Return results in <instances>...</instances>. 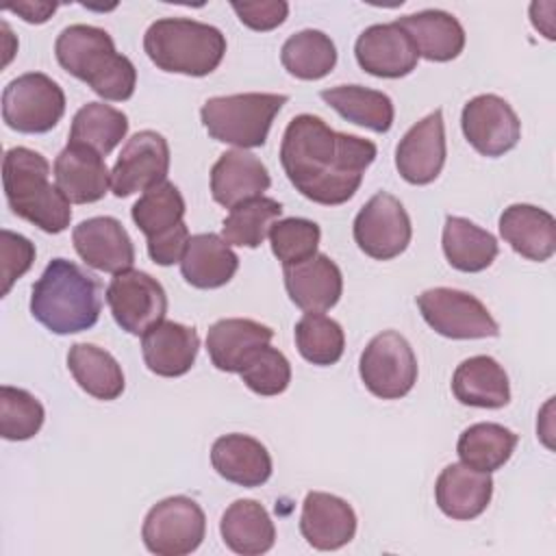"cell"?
Segmentation results:
<instances>
[{"instance_id":"cell-1","label":"cell","mask_w":556,"mask_h":556,"mask_svg":"<svg viewBox=\"0 0 556 556\" xmlns=\"http://www.w3.org/2000/svg\"><path fill=\"white\" fill-rule=\"evenodd\" d=\"M376 154L374 141L337 132L311 113L295 115L280 143V163L289 182L306 200L324 206L348 202Z\"/></svg>"},{"instance_id":"cell-2","label":"cell","mask_w":556,"mask_h":556,"mask_svg":"<svg viewBox=\"0 0 556 556\" xmlns=\"http://www.w3.org/2000/svg\"><path fill=\"white\" fill-rule=\"evenodd\" d=\"M100 291L93 274L67 258H52L33 285L30 313L54 334H76L100 319Z\"/></svg>"},{"instance_id":"cell-3","label":"cell","mask_w":556,"mask_h":556,"mask_svg":"<svg viewBox=\"0 0 556 556\" xmlns=\"http://www.w3.org/2000/svg\"><path fill=\"white\" fill-rule=\"evenodd\" d=\"M54 54L67 74L87 83L104 100L124 102L135 93L137 70L128 56L115 50L104 28L91 24L65 26L54 41Z\"/></svg>"},{"instance_id":"cell-4","label":"cell","mask_w":556,"mask_h":556,"mask_svg":"<svg viewBox=\"0 0 556 556\" xmlns=\"http://www.w3.org/2000/svg\"><path fill=\"white\" fill-rule=\"evenodd\" d=\"M50 163L43 154L17 146L2 159V185L9 208L43 232L59 235L70 226V200L48 180Z\"/></svg>"},{"instance_id":"cell-5","label":"cell","mask_w":556,"mask_h":556,"mask_svg":"<svg viewBox=\"0 0 556 556\" xmlns=\"http://www.w3.org/2000/svg\"><path fill=\"white\" fill-rule=\"evenodd\" d=\"M143 50L159 70L200 78L219 67L226 37L219 28L198 20L161 17L148 26Z\"/></svg>"},{"instance_id":"cell-6","label":"cell","mask_w":556,"mask_h":556,"mask_svg":"<svg viewBox=\"0 0 556 556\" xmlns=\"http://www.w3.org/2000/svg\"><path fill=\"white\" fill-rule=\"evenodd\" d=\"M285 93H232L208 98L200 117L215 141L241 150L261 148L267 141L274 117L287 104Z\"/></svg>"},{"instance_id":"cell-7","label":"cell","mask_w":556,"mask_h":556,"mask_svg":"<svg viewBox=\"0 0 556 556\" xmlns=\"http://www.w3.org/2000/svg\"><path fill=\"white\" fill-rule=\"evenodd\" d=\"M65 113V93L50 76L28 72L13 78L2 91V119L24 135L52 130Z\"/></svg>"},{"instance_id":"cell-8","label":"cell","mask_w":556,"mask_h":556,"mask_svg":"<svg viewBox=\"0 0 556 556\" xmlns=\"http://www.w3.org/2000/svg\"><path fill=\"white\" fill-rule=\"evenodd\" d=\"M204 534V510L187 495H172L156 502L141 526L143 545L156 556L191 554L202 545Z\"/></svg>"},{"instance_id":"cell-9","label":"cell","mask_w":556,"mask_h":556,"mask_svg":"<svg viewBox=\"0 0 556 556\" xmlns=\"http://www.w3.org/2000/svg\"><path fill=\"white\" fill-rule=\"evenodd\" d=\"M358 374L371 395L400 400L417 382V358L410 343L397 330H384L365 345Z\"/></svg>"},{"instance_id":"cell-10","label":"cell","mask_w":556,"mask_h":556,"mask_svg":"<svg viewBox=\"0 0 556 556\" xmlns=\"http://www.w3.org/2000/svg\"><path fill=\"white\" fill-rule=\"evenodd\" d=\"M424 321L447 339H486L500 334V324L471 293L450 287L426 289L417 295Z\"/></svg>"},{"instance_id":"cell-11","label":"cell","mask_w":556,"mask_h":556,"mask_svg":"<svg viewBox=\"0 0 556 556\" xmlns=\"http://www.w3.org/2000/svg\"><path fill=\"white\" fill-rule=\"evenodd\" d=\"M352 232L361 252L376 261H391L408 248L413 226L404 204L395 195L378 191L356 213Z\"/></svg>"},{"instance_id":"cell-12","label":"cell","mask_w":556,"mask_h":556,"mask_svg":"<svg viewBox=\"0 0 556 556\" xmlns=\"http://www.w3.org/2000/svg\"><path fill=\"white\" fill-rule=\"evenodd\" d=\"M106 304L117 326L130 334H146L167 313L163 285L141 269H126L113 276L106 287Z\"/></svg>"},{"instance_id":"cell-13","label":"cell","mask_w":556,"mask_h":556,"mask_svg":"<svg viewBox=\"0 0 556 556\" xmlns=\"http://www.w3.org/2000/svg\"><path fill=\"white\" fill-rule=\"evenodd\" d=\"M460 128L469 146L491 159L510 152L521 137V122L517 113L495 93H480L471 98L463 106Z\"/></svg>"},{"instance_id":"cell-14","label":"cell","mask_w":556,"mask_h":556,"mask_svg":"<svg viewBox=\"0 0 556 556\" xmlns=\"http://www.w3.org/2000/svg\"><path fill=\"white\" fill-rule=\"evenodd\" d=\"M169 143L156 130H139L122 148L111 169V191L128 198L167 180Z\"/></svg>"},{"instance_id":"cell-15","label":"cell","mask_w":556,"mask_h":556,"mask_svg":"<svg viewBox=\"0 0 556 556\" xmlns=\"http://www.w3.org/2000/svg\"><path fill=\"white\" fill-rule=\"evenodd\" d=\"M445 124L443 111L434 109L413 124L395 148V167L410 185H430L445 165Z\"/></svg>"},{"instance_id":"cell-16","label":"cell","mask_w":556,"mask_h":556,"mask_svg":"<svg viewBox=\"0 0 556 556\" xmlns=\"http://www.w3.org/2000/svg\"><path fill=\"white\" fill-rule=\"evenodd\" d=\"M354 54L361 70L378 78L408 76L419 61L408 33L397 22L367 26L354 43Z\"/></svg>"},{"instance_id":"cell-17","label":"cell","mask_w":556,"mask_h":556,"mask_svg":"<svg viewBox=\"0 0 556 556\" xmlns=\"http://www.w3.org/2000/svg\"><path fill=\"white\" fill-rule=\"evenodd\" d=\"M72 243L76 254L93 269L106 274H119L132 267L135 245L124 224L109 215L83 219L72 230Z\"/></svg>"},{"instance_id":"cell-18","label":"cell","mask_w":556,"mask_h":556,"mask_svg":"<svg viewBox=\"0 0 556 556\" xmlns=\"http://www.w3.org/2000/svg\"><path fill=\"white\" fill-rule=\"evenodd\" d=\"M300 532L315 549H339L356 534V513L339 495L311 491L302 502Z\"/></svg>"},{"instance_id":"cell-19","label":"cell","mask_w":556,"mask_h":556,"mask_svg":"<svg viewBox=\"0 0 556 556\" xmlns=\"http://www.w3.org/2000/svg\"><path fill=\"white\" fill-rule=\"evenodd\" d=\"M54 185L70 200V204H91L106 195L111 187V172L104 159L76 143H67L52 165Z\"/></svg>"},{"instance_id":"cell-20","label":"cell","mask_w":556,"mask_h":556,"mask_svg":"<svg viewBox=\"0 0 556 556\" xmlns=\"http://www.w3.org/2000/svg\"><path fill=\"white\" fill-rule=\"evenodd\" d=\"M269 185L271 178L263 161L241 148L224 152L211 167V195L226 208L261 198Z\"/></svg>"},{"instance_id":"cell-21","label":"cell","mask_w":556,"mask_h":556,"mask_svg":"<svg viewBox=\"0 0 556 556\" xmlns=\"http://www.w3.org/2000/svg\"><path fill=\"white\" fill-rule=\"evenodd\" d=\"M285 289L298 308L306 313H324L339 302L343 293V276L330 256L315 254L302 263L285 267Z\"/></svg>"},{"instance_id":"cell-22","label":"cell","mask_w":556,"mask_h":556,"mask_svg":"<svg viewBox=\"0 0 556 556\" xmlns=\"http://www.w3.org/2000/svg\"><path fill=\"white\" fill-rule=\"evenodd\" d=\"M493 497V478L465 463L447 465L434 484V500L443 515L458 521L480 517Z\"/></svg>"},{"instance_id":"cell-23","label":"cell","mask_w":556,"mask_h":556,"mask_svg":"<svg viewBox=\"0 0 556 556\" xmlns=\"http://www.w3.org/2000/svg\"><path fill=\"white\" fill-rule=\"evenodd\" d=\"M141 354L146 367L163 378L185 376L198 356L200 337L195 328L163 319L141 334Z\"/></svg>"},{"instance_id":"cell-24","label":"cell","mask_w":556,"mask_h":556,"mask_svg":"<svg viewBox=\"0 0 556 556\" xmlns=\"http://www.w3.org/2000/svg\"><path fill=\"white\" fill-rule=\"evenodd\" d=\"M274 339V330L245 317H226L215 321L206 334V352L219 371L239 374L245 361Z\"/></svg>"},{"instance_id":"cell-25","label":"cell","mask_w":556,"mask_h":556,"mask_svg":"<svg viewBox=\"0 0 556 556\" xmlns=\"http://www.w3.org/2000/svg\"><path fill=\"white\" fill-rule=\"evenodd\" d=\"M502 239L523 258L543 263L556 252V219L534 204H510L500 215Z\"/></svg>"},{"instance_id":"cell-26","label":"cell","mask_w":556,"mask_h":556,"mask_svg":"<svg viewBox=\"0 0 556 556\" xmlns=\"http://www.w3.org/2000/svg\"><path fill=\"white\" fill-rule=\"evenodd\" d=\"M213 469L239 486H261L271 476V456L267 447L250 434H224L211 447Z\"/></svg>"},{"instance_id":"cell-27","label":"cell","mask_w":556,"mask_h":556,"mask_svg":"<svg viewBox=\"0 0 556 556\" xmlns=\"http://www.w3.org/2000/svg\"><path fill=\"white\" fill-rule=\"evenodd\" d=\"M452 393L465 406L504 408L510 402L508 374L493 356H469L454 369Z\"/></svg>"},{"instance_id":"cell-28","label":"cell","mask_w":556,"mask_h":556,"mask_svg":"<svg viewBox=\"0 0 556 556\" xmlns=\"http://www.w3.org/2000/svg\"><path fill=\"white\" fill-rule=\"evenodd\" d=\"M410 37L419 56L447 63L465 48V28L460 22L441 9H426L395 20Z\"/></svg>"},{"instance_id":"cell-29","label":"cell","mask_w":556,"mask_h":556,"mask_svg":"<svg viewBox=\"0 0 556 556\" xmlns=\"http://www.w3.org/2000/svg\"><path fill=\"white\" fill-rule=\"evenodd\" d=\"M239 267V256L215 232L189 237L180 258L182 278L195 289H217L232 280Z\"/></svg>"},{"instance_id":"cell-30","label":"cell","mask_w":556,"mask_h":556,"mask_svg":"<svg viewBox=\"0 0 556 556\" xmlns=\"http://www.w3.org/2000/svg\"><path fill=\"white\" fill-rule=\"evenodd\" d=\"M219 534L226 547L241 556L265 554L276 543L274 521L256 500H235L222 515Z\"/></svg>"},{"instance_id":"cell-31","label":"cell","mask_w":556,"mask_h":556,"mask_svg":"<svg viewBox=\"0 0 556 556\" xmlns=\"http://www.w3.org/2000/svg\"><path fill=\"white\" fill-rule=\"evenodd\" d=\"M321 100L332 106L343 119L374 132H389L395 109L387 93L363 85H337L321 89Z\"/></svg>"},{"instance_id":"cell-32","label":"cell","mask_w":556,"mask_h":556,"mask_svg":"<svg viewBox=\"0 0 556 556\" xmlns=\"http://www.w3.org/2000/svg\"><path fill=\"white\" fill-rule=\"evenodd\" d=\"M441 245L447 263L465 274L486 269L500 252L497 239L489 230L456 215L445 217Z\"/></svg>"},{"instance_id":"cell-33","label":"cell","mask_w":556,"mask_h":556,"mask_svg":"<svg viewBox=\"0 0 556 556\" xmlns=\"http://www.w3.org/2000/svg\"><path fill=\"white\" fill-rule=\"evenodd\" d=\"M67 367L78 387L96 397L111 402L124 393V371L106 350L93 343H74L67 352Z\"/></svg>"},{"instance_id":"cell-34","label":"cell","mask_w":556,"mask_h":556,"mask_svg":"<svg viewBox=\"0 0 556 556\" xmlns=\"http://www.w3.org/2000/svg\"><path fill=\"white\" fill-rule=\"evenodd\" d=\"M517 441L519 437L510 428L493 421H480L460 432L456 454L460 463L491 473L510 460Z\"/></svg>"},{"instance_id":"cell-35","label":"cell","mask_w":556,"mask_h":556,"mask_svg":"<svg viewBox=\"0 0 556 556\" xmlns=\"http://www.w3.org/2000/svg\"><path fill=\"white\" fill-rule=\"evenodd\" d=\"M185 211L187 206L180 189L174 182L165 180L143 191V195L132 204L130 217L148 241H156L187 226L182 222Z\"/></svg>"},{"instance_id":"cell-36","label":"cell","mask_w":556,"mask_h":556,"mask_svg":"<svg viewBox=\"0 0 556 556\" xmlns=\"http://www.w3.org/2000/svg\"><path fill=\"white\" fill-rule=\"evenodd\" d=\"M128 132V117L119 109L104 102H87L80 106L72 119L70 141L76 146H85L100 156L113 152L117 143Z\"/></svg>"},{"instance_id":"cell-37","label":"cell","mask_w":556,"mask_h":556,"mask_svg":"<svg viewBox=\"0 0 556 556\" xmlns=\"http://www.w3.org/2000/svg\"><path fill=\"white\" fill-rule=\"evenodd\" d=\"M280 63L300 80H319L334 70L337 48L326 33L304 28L282 43Z\"/></svg>"},{"instance_id":"cell-38","label":"cell","mask_w":556,"mask_h":556,"mask_svg":"<svg viewBox=\"0 0 556 556\" xmlns=\"http://www.w3.org/2000/svg\"><path fill=\"white\" fill-rule=\"evenodd\" d=\"M282 204L274 198H252L230 208L228 217L222 224V239L228 245L258 248L276 217H280Z\"/></svg>"},{"instance_id":"cell-39","label":"cell","mask_w":556,"mask_h":556,"mask_svg":"<svg viewBox=\"0 0 556 556\" xmlns=\"http://www.w3.org/2000/svg\"><path fill=\"white\" fill-rule=\"evenodd\" d=\"M295 348L313 365L328 367L343 356L345 334L339 321L324 313H304L295 324Z\"/></svg>"},{"instance_id":"cell-40","label":"cell","mask_w":556,"mask_h":556,"mask_svg":"<svg viewBox=\"0 0 556 556\" xmlns=\"http://www.w3.org/2000/svg\"><path fill=\"white\" fill-rule=\"evenodd\" d=\"M46 419L41 402L26 389L0 387V437L7 441L33 439Z\"/></svg>"},{"instance_id":"cell-41","label":"cell","mask_w":556,"mask_h":556,"mask_svg":"<svg viewBox=\"0 0 556 556\" xmlns=\"http://www.w3.org/2000/svg\"><path fill=\"white\" fill-rule=\"evenodd\" d=\"M319 239H321L319 226L313 219H304V217L278 219L269 228L271 252L282 263V267L295 265L315 256Z\"/></svg>"},{"instance_id":"cell-42","label":"cell","mask_w":556,"mask_h":556,"mask_svg":"<svg viewBox=\"0 0 556 556\" xmlns=\"http://www.w3.org/2000/svg\"><path fill=\"white\" fill-rule=\"evenodd\" d=\"M239 376L250 391L271 397V395H280L282 391H287V387L291 382V365L280 350H276L267 343V345H261L245 361Z\"/></svg>"},{"instance_id":"cell-43","label":"cell","mask_w":556,"mask_h":556,"mask_svg":"<svg viewBox=\"0 0 556 556\" xmlns=\"http://www.w3.org/2000/svg\"><path fill=\"white\" fill-rule=\"evenodd\" d=\"M0 261H2V289L0 295L4 298L13 282L22 278L33 261H35V245L24 235H17L13 230L2 228L0 232Z\"/></svg>"},{"instance_id":"cell-44","label":"cell","mask_w":556,"mask_h":556,"mask_svg":"<svg viewBox=\"0 0 556 556\" xmlns=\"http://www.w3.org/2000/svg\"><path fill=\"white\" fill-rule=\"evenodd\" d=\"M230 7L243 26H248L252 30H261V33L278 28L289 15V4L285 0L232 2Z\"/></svg>"},{"instance_id":"cell-45","label":"cell","mask_w":556,"mask_h":556,"mask_svg":"<svg viewBox=\"0 0 556 556\" xmlns=\"http://www.w3.org/2000/svg\"><path fill=\"white\" fill-rule=\"evenodd\" d=\"M56 7L59 4H54V2H20V4L9 7V11L17 13L28 24H43L52 17Z\"/></svg>"}]
</instances>
